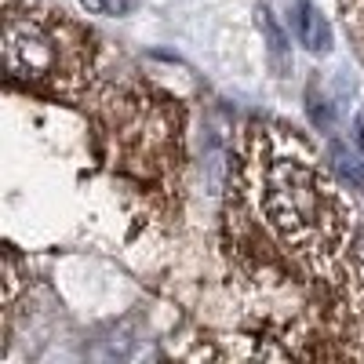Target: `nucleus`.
<instances>
[{"label":"nucleus","instance_id":"nucleus-1","mask_svg":"<svg viewBox=\"0 0 364 364\" xmlns=\"http://www.w3.org/2000/svg\"><path fill=\"white\" fill-rule=\"evenodd\" d=\"M237 182L240 211H248L259 245L302 281L321 284L331 302L364 273L353 248V208L299 139L252 128Z\"/></svg>","mask_w":364,"mask_h":364},{"label":"nucleus","instance_id":"nucleus-2","mask_svg":"<svg viewBox=\"0 0 364 364\" xmlns=\"http://www.w3.org/2000/svg\"><path fill=\"white\" fill-rule=\"evenodd\" d=\"M4 73L26 80L29 87L80 95L95 73V44L91 33L70 22L63 11H18L8 0L4 29Z\"/></svg>","mask_w":364,"mask_h":364},{"label":"nucleus","instance_id":"nucleus-3","mask_svg":"<svg viewBox=\"0 0 364 364\" xmlns=\"http://www.w3.org/2000/svg\"><path fill=\"white\" fill-rule=\"evenodd\" d=\"M113 139H117L120 164L135 168L146 178H157L178 157V128L157 102H146V99H135L132 106L120 109Z\"/></svg>","mask_w":364,"mask_h":364},{"label":"nucleus","instance_id":"nucleus-4","mask_svg":"<svg viewBox=\"0 0 364 364\" xmlns=\"http://www.w3.org/2000/svg\"><path fill=\"white\" fill-rule=\"evenodd\" d=\"M291 33L310 55H328L331 51V22L321 15L310 0H295L291 4Z\"/></svg>","mask_w":364,"mask_h":364},{"label":"nucleus","instance_id":"nucleus-5","mask_svg":"<svg viewBox=\"0 0 364 364\" xmlns=\"http://www.w3.org/2000/svg\"><path fill=\"white\" fill-rule=\"evenodd\" d=\"M259 29H262V44H266V55H269V66L277 77H288L291 73V44L284 37V29L277 26L269 8H259Z\"/></svg>","mask_w":364,"mask_h":364},{"label":"nucleus","instance_id":"nucleus-6","mask_svg":"<svg viewBox=\"0 0 364 364\" xmlns=\"http://www.w3.org/2000/svg\"><path fill=\"white\" fill-rule=\"evenodd\" d=\"M331 161H336V168L343 171V178H350L353 186H360L364 190V157H360V149L353 146H343V142H336L331 146Z\"/></svg>","mask_w":364,"mask_h":364},{"label":"nucleus","instance_id":"nucleus-7","mask_svg":"<svg viewBox=\"0 0 364 364\" xmlns=\"http://www.w3.org/2000/svg\"><path fill=\"white\" fill-rule=\"evenodd\" d=\"M80 4L91 15H128L135 8V0H80Z\"/></svg>","mask_w":364,"mask_h":364},{"label":"nucleus","instance_id":"nucleus-8","mask_svg":"<svg viewBox=\"0 0 364 364\" xmlns=\"http://www.w3.org/2000/svg\"><path fill=\"white\" fill-rule=\"evenodd\" d=\"M353 146L360 149V157H364V117H357V124H353Z\"/></svg>","mask_w":364,"mask_h":364}]
</instances>
